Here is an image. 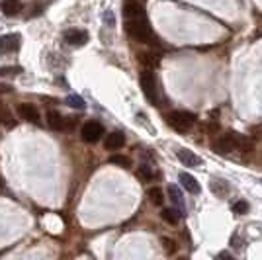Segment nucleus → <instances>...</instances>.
<instances>
[{"label":"nucleus","instance_id":"f257e3e1","mask_svg":"<svg viewBox=\"0 0 262 260\" xmlns=\"http://www.w3.org/2000/svg\"><path fill=\"white\" fill-rule=\"evenodd\" d=\"M123 14H125V32L129 33L133 39H137L141 44H149L153 37V30L149 26L147 14L141 4L137 0H127Z\"/></svg>","mask_w":262,"mask_h":260},{"label":"nucleus","instance_id":"f03ea898","mask_svg":"<svg viewBox=\"0 0 262 260\" xmlns=\"http://www.w3.org/2000/svg\"><path fill=\"white\" fill-rule=\"evenodd\" d=\"M252 147H254L252 139L241 135V133H235V131L225 133V135H219L217 139L213 141V149H215L219 155H227V153H233V151L251 153Z\"/></svg>","mask_w":262,"mask_h":260},{"label":"nucleus","instance_id":"7ed1b4c3","mask_svg":"<svg viewBox=\"0 0 262 260\" xmlns=\"http://www.w3.org/2000/svg\"><path fill=\"white\" fill-rule=\"evenodd\" d=\"M194 123H196V118L192 114H188V112H172V114H168V125L174 131L184 133V131L192 129Z\"/></svg>","mask_w":262,"mask_h":260},{"label":"nucleus","instance_id":"20e7f679","mask_svg":"<svg viewBox=\"0 0 262 260\" xmlns=\"http://www.w3.org/2000/svg\"><path fill=\"white\" fill-rule=\"evenodd\" d=\"M139 82H141L143 94L147 96V100H149L151 104H159V90H157V78H155V75L151 73V71H149V69L141 73V78H139Z\"/></svg>","mask_w":262,"mask_h":260},{"label":"nucleus","instance_id":"39448f33","mask_svg":"<svg viewBox=\"0 0 262 260\" xmlns=\"http://www.w3.org/2000/svg\"><path fill=\"white\" fill-rule=\"evenodd\" d=\"M102 135H104V125L100 121H86L82 125V129H80V137H82V141L86 143L100 141Z\"/></svg>","mask_w":262,"mask_h":260},{"label":"nucleus","instance_id":"423d86ee","mask_svg":"<svg viewBox=\"0 0 262 260\" xmlns=\"http://www.w3.org/2000/svg\"><path fill=\"white\" fill-rule=\"evenodd\" d=\"M20 45H22V35H18V33L0 35V55L14 53L20 49Z\"/></svg>","mask_w":262,"mask_h":260},{"label":"nucleus","instance_id":"0eeeda50","mask_svg":"<svg viewBox=\"0 0 262 260\" xmlns=\"http://www.w3.org/2000/svg\"><path fill=\"white\" fill-rule=\"evenodd\" d=\"M16 112H18V116L22 119H26V121H30V123H39V110L35 108L33 104H30V102L18 104Z\"/></svg>","mask_w":262,"mask_h":260},{"label":"nucleus","instance_id":"6e6552de","mask_svg":"<svg viewBox=\"0 0 262 260\" xmlns=\"http://www.w3.org/2000/svg\"><path fill=\"white\" fill-rule=\"evenodd\" d=\"M176 157H178V161L184 164V166H192V168H196V166H200V164L204 163L196 153L188 151V149H178V151H176Z\"/></svg>","mask_w":262,"mask_h":260},{"label":"nucleus","instance_id":"1a4fd4ad","mask_svg":"<svg viewBox=\"0 0 262 260\" xmlns=\"http://www.w3.org/2000/svg\"><path fill=\"white\" fill-rule=\"evenodd\" d=\"M63 37H65V41L69 45H84L88 41V32H84V30H67L65 33H63Z\"/></svg>","mask_w":262,"mask_h":260},{"label":"nucleus","instance_id":"9d476101","mask_svg":"<svg viewBox=\"0 0 262 260\" xmlns=\"http://www.w3.org/2000/svg\"><path fill=\"white\" fill-rule=\"evenodd\" d=\"M104 145H106L108 151H118V149H121L125 145V135L121 131H112L110 135H106Z\"/></svg>","mask_w":262,"mask_h":260},{"label":"nucleus","instance_id":"9b49d317","mask_svg":"<svg viewBox=\"0 0 262 260\" xmlns=\"http://www.w3.org/2000/svg\"><path fill=\"white\" fill-rule=\"evenodd\" d=\"M47 125L55 131H63V129H67V119L63 118L59 112L49 110V112H47Z\"/></svg>","mask_w":262,"mask_h":260},{"label":"nucleus","instance_id":"f8f14e48","mask_svg":"<svg viewBox=\"0 0 262 260\" xmlns=\"http://www.w3.org/2000/svg\"><path fill=\"white\" fill-rule=\"evenodd\" d=\"M0 10L4 16H18L22 10V2L20 0H2L0 2Z\"/></svg>","mask_w":262,"mask_h":260},{"label":"nucleus","instance_id":"ddd939ff","mask_svg":"<svg viewBox=\"0 0 262 260\" xmlns=\"http://www.w3.org/2000/svg\"><path fill=\"white\" fill-rule=\"evenodd\" d=\"M209 188H211V192L217 196V198H225V196L229 194V182H225L223 178H211V182H209Z\"/></svg>","mask_w":262,"mask_h":260},{"label":"nucleus","instance_id":"4468645a","mask_svg":"<svg viewBox=\"0 0 262 260\" xmlns=\"http://www.w3.org/2000/svg\"><path fill=\"white\" fill-rule=\"evenodd\" d=\"M180 182H182V186H184L186 190L190 192V194H200V184H198V180L192 176V174H188V172H180Z\"/></svg>","mask_w":262,"mask_h":260},{"label":"nucleus","instance_id":"2eb2a0df","mask_svg":"<svg viewBox=\"0 0 262 260\" xmlns=\"http://www.w3.org/2000/svg\"><path fill=\"white\" fill-rule=\"evenodd\" d=\"M168 196H170V202L174 204L180 211H184V198H182V192H180V188L178 186H168Z\"/></svg>","mask_w":262,"mask_h":260},{"label":"nucleus","instance_id":"dca6fc26","mask_svg":"<svg viewBox=\"0 0 262 260\" xmlns=\"http://www.w3.org/2000/svg\"><path fill=\"white\" fill-rule=\"evenodd\" d=\"M147 196H149L151 204H155V206H163L164 194H163V190H161V188H157V186H153V188H149V192H147Z\"/></svg>","mask_w":262,"mask_h":260},{"label":"nucleus","instance_id":"f3484780","mask_svg":"<svg viewBox=\"0 0 262 260\" xmlns=\"http://www.w3.org/2000/svg\"><path fill=\"white\" fill-rule=\"evenodd\" d=\"M161 217H163L166 223H170V225H176L178 221H180V213L176 211V209H170V207H166L161 211Z\"/></svg>","mask_w":262,"mask_h":260},{"label":"nucleus","instance_id":"a211bd4d","mask_svg":"<svg viewBox=\"0 0 262 260\" xmlns=\"http://www.w3.org/2000/svg\"><path fill=\"white\" fill-rule=\"evenodd\" d=\"M0 121H2V125L8 127V129H12V127L16 125V119L12 118V114L8 112V108H4V106H0Z\"/></svg>","mask_w":262,"mask_h":260},{"label":"nucleus","instance_id":"6ab92c4d","mask_svg":"<svg viewBox=\"0 0 262 260\" xmlns=\"http://www.w3.org/2000/svg\"><path fill=\"white\" fill-rule=\"evenodd\" d=\"M67 104H69L71 108H75V110H84V108H86V102H84L80 96H77V94L67 96Z\"/></svg>","mask_w":262,"mask_h":260},{"label":"nucleus","instance_id":"aec40b11","mask_svg":"<svg viewBox=\"0 0 262 260\" xmlns=\"http://www.w3.org/2000/svg\"><path fill=\"white\" fill-rule=\"evenodd\" d=\"M108 161H110V164H118L121 168H129L131 166V161L127 157H123V155H112Z\"/></svg>","mask_w":262,"mask_h":260},{"label":"nucleus","instance_id":"412c9836","mask_svg":"<svg viewBox=\"0 0 262 260\" xmlns=\"http://www.w3.org/2000/svg\"><path fill=\"white\" fill-rule=\"evenodd\" d=\"M137 174L141 176L143 180H151V178L155 176L153 168H151L149 164H141V166H139V170H137Z\"/></svg>","mask_w":262,"mask_h":260},{"label":"nucleus","instance_id":"4be33fe9","mask_svg":"<svg viewBox=\"0 0 262 260\" xmlns=\"http://www.w3.org/2000/svg\"><path fill=\"white\" fill-rule=\"evenodd\" d=\"M247 211H249V204H247L245 200H239V202H235V204H233V213L243 215V213H247Z\"/></svg>","mask_w":262,"mask_h":260},{"label":"nucleus","instance_id":"5701e85b","mask_svg":"<svg viewBox=\"0 0 262 260\" xmlns=\"http://www.w3.org/2000/svg\"><path fill=\"white\" fill-rule=\"evenodd\" d=\"M20 73H24L22 67H0V75L2 76H14V75H20Z\"/></svg>","mask_w":262,"mask_h":260},{"label":"nucleus","instance_id":"b1692460","mask_svg":"<svg viewBox=\"0 0 262 260\" xmlns=\"http://www.w3.org/2000/svg\"><path fill=\"white\" fill-rule=\"evenodd\" d=\"M141 63H145V65H149V67H155L157 63H159V59H157V55L155 53H143Z\"/></svg>","mask_w":262,"mask_h":260},{"label":"nucleus","instance_id":"393cba45","mask_svg":"<svg viewBox=\"0 0 262 260\" xmlns=\"http://www.w3.org/2000/svg\"><path fill=\"white\" fill-rule=\"evenodd\" d=\"M104 22H106L108 28H114V26H116V16H114V12L112 10L104 12Z\"/></svg>","mask_w":262,"mask_h":260},{"label":"nucleus","instance_id":"a878e982","mask_svg":"<svg viewBox=\"0 0 262 260\" xmlns=\"http://www.w3.org/2000/svg\"><path fill=\"white\" fill-rule=\"evenodd\" d=\"M163 247H164V250H166L168 254H172V252L176 250L174 241H170V239H163Z\"/></svg>","mask_w":262,"mask_h":260},{"label":"nucleus","instance_id":"bb28decb","mask_svg":"<svg viewBox=\"0 0 262 260\" xmlns=\"http://www.w3.org/2000/svg\"><path fill=\"white\" fill-rule=\"evenodd\" d=\"M8 92H12L10 84H6V82H0V96H2V94H8Z\"/></svg>","mask_w":262,"mask_h":260},{"label":"nucleus","instance_id":"cd10ccee","mask_svg":"<svg viewBox=\"0 0 262 260\" xmlns=\"http://www.w3.org/2000/svg\"><path fill=\"white\" fill-rule=\"evenodd\" d=\"M231 245H233L235 249H241V247H243V243H241V239L237 237V235H233V239H231Z\"/></svg>","mask_w":262,"mask_h":260},{"label":"nucleus","instance_id":"c85d7f7f","mask_svg":"<svg viewBox=\"0 0 262 260\" xmlns=\"http://www.w3.org/2000/svg\"><path fill=\"white\" fill-rule=\"evenodd\" d=\"M219 258H233V256H231V254H229V252H219Z\"/></svg>","mask_w":262,"mask_h":260},{"label":"nucleus","instance_id":"c756f323","mask_svg":"<svg viewBox=\"0 0 262 260\" xmlns=\"http://www.w3.org/2000/svg\"><path fill=\"white\" fill-rule=\"evenodd\" d=\"M260 184H262V180H260Z\"/></svg>","mask_w":262,"mask_h":260}]
</instances>
